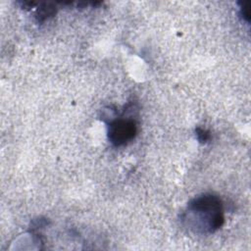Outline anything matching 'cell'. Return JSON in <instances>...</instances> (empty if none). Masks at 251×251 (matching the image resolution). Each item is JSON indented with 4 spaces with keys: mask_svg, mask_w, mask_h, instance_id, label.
I'll list each match as a JSON object with an SVG mask.
<instances>
[{
    "mask_svg": "<svg viewBox=\"0 0 251 251\" xmlns=\"http://www.w3.org/2000/svg\"><path fill=\"white\" fill-rule=\"evenodd\" d=\"M184 224L199 233H212L225 221L223 203L218 196L203 194L192 199L183 215Z\"/></svg>",
    "mask_w": 251,
    "mask_h": 251,
    "instance_id": "1",
    "label": "cell"
},
{
    "mask_svg": "<svg viewBox=\"0 0 251 251\" xmlns=\"http://www.w3.org/2000/svg\"><path fill=\"white\" fill-rule=\"evenodd\" d=\"M137 132V126L134 120L120 119L113 122L108 130L109 140L115 146H122L131 141Z\"/></svg>",
    "mask_w": 251,
    "mask_h": 251,
    "instance_id": "2",
    "label": "cell"
},
{
    "mask_svg": "<svg viewBox=\"0 0 251 251\" xmlns=\"http://www.w3.org/2000/svg\"><path fill=\"white\" fill-rule=\"evenodd\" d=\"M240 13L245 21L249 22L250 20V9H249V2H241L240 6Z\"/></svg>",
    "mask_w": 251,
    "mask_h": 251,
    "instance_id": "3",
    "label": "cell"
}]
</instances>
